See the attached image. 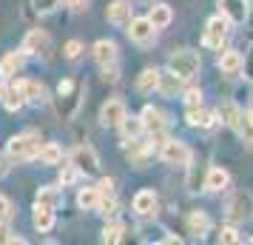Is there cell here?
<instances>
[{
  "mask_svg": "<svg viewBox=\"0 0 253 245\" xmlns=\"http://www.w3.org/2000/svg\"><path fill=\"white\" fill-rule=\"evenodd\" d=\"M63 54H66V60H77L83 54V43L80 40H69L66 49H63Z\"/></svg>",
  "mask_w": 253,
  "mask_h": 245,
  "instance_id": "cell-37",
  "label": "cell"
},
{
  "mask_svg": "<svg viewBox=\"0 0 253 245\" xmlns=\"http://www.w3.org/2000/svg\"><path fill=\"white\" fill-rule=\"evenodd\" d=\"M219 6L233 26H242L248 20V0H219Z\"/></svg>",
  "mask_w": 253,
  "mask_h": 245,
  "instance_id": "cell-13",
  "label": "cell"
},
{
  "mask_svg": "<svg viewBox=\"0 0 253 245\" xmlns=\"http://www.w3.org/2000/svg\"><path fill=\"white\" fill-rule=\"evenodd\" d=\"M37 202H48V205H60L63 202V191L57 186H46L37 191Z\"/></svg>",
  "mask_w": 253,
  "mask_h": 245,
  "instance_id": "cell-31",
  "label": "cell"
},
{
  "mask_svg": "<svg viewBox=\"0 0 253 245\" xmlns=\"http://www.w3.org/2000/svg\"><path fill=\"white\" fill-rule=\"evenodd\" d=\"M139 117H142V126L151 131V137H157V140H165V114H162L160 108H154V105H145Z\"/></svg>",
  "mask_w": 253,
  "mask_h": 245,
  "instance_id": "cell-9",
  "label": "cell"
},
{
  "mask_svg": "<svg viewBox=\"0 0 253 245\" xmlns=\"http://www.w3.org/2000/svg\"><path fill=\"white\" fill-rule=\"evenodd\" d=\"M236 131H239V137L245 140V146H248V148H253V117H251V111L239 117V126H236Z\"/></svg>",
  "mask_w": 253,
  "mask_h": 245,
  "instance_id": "cell-30",
  "label": "cell"
},
{
  "mask_svg": "<svg viewBox=\"0 0 253 245\" xmlns=\"http://www.w3.org/2000/svg\"><path fill=\"white\" fill-rule=\"evenodd\" d=\"M188 123H191L194 129H211L216 120H213V114H211L208 108H202V105H194V108H188Z\"/></svg>",
  "mask_w": 253,
  "mask_h": 245,
  "instance_id": "cell-20",
  "label": "cell"
},
{
  "mask_svg": "<svg viewBox=\"0 0 253 245\" xmlns=\"http://www.w3.org/2000/svg\"><path fill=\"white\" fill-rule=\"evenodd\" d=\"M242 71H245V77L253 83V46H251V51L245 54V63H242Z\"/></svg>",
  "mask_w": 253,
  "mask_h": 245,
  "instance_id": "cell-41",
  "label": "cell"
},
{
  "mask_svg": "<svg viewBox=\"0 0 253 245\" xmlns=\"http://www.w3.org/2000/svg\"><path fill=\"white\" fill-rule=\"evenodd\" d=\"M23 63H26V51L23 49H20V51H9L6 57L0 60V77H3V80L14 77L17 71L23 69Z\"/></svg>",
  "mask_w": 253,
  "mask_h": 245,
  "instance_id": "cell-14",
  "label": "cell"
},
{
  "mask_svg": "<svg viewBox=\"0 0 253 245\" xmlns=\"http://www.w3.org/2000/svg\"><path fill=\"white\" fill-rule=\"evenodd\" d=\"M37 157H40V163L43 165H57L60 160H63V148H60L57 143H43Z\"/></svg>",
  "mask_w": 253,
  "mask_h": 245,
  "instance_id": "cell-25",
  "label": "cell"
},
{
  "mask_svg": "<svg viewBox=\"0 0 253 245\" xmlns=\"http://www.w3.org/2000/svg\"><path fill=\"white\" fill-rule=\"evenodd\" d=\"M160 157H162L168 165H191V160H194V151H191L185 143H179V140H162Z\"/></svg>",
  "mask_w": 253,
  "mask_h": 245,
  "instance_id": "cell-5",
  "label": "cell"
},
{
  "mask_svg": "<svg viewBox=\"0 0 253 245\" xmlns=\"http://www.w3.org/2000/svg\"><path fill=\"white\" fill-rule=\"evenodd\" d=\"M103 77H105V80H111V83H117V80H120V69H117V66L103 69Z\"/></svg>",
  "mask_w": 253,
  "mask_h": 245,
  "instance_id": "cell-44",
  "label": "cell"
},
{
  "mask_svg": "<svg viewBox=\"0 0 253 245\" xmlns=\"http://www.w3.org/2000/svg\"><path fill=\"white\" fill-rule=\"evenodd\" d=\"M157 35V26L151 23V17H137V20H128V37L134 40V43H151Z\"/></svg>",
  "mask_w": 253,
  "mask_h": 245,
  "instance_id": "cell-8",
  "label": "cell"
},
{
  "mask_svg": "<svg viewBox=\"0 0 253 245\" xmlns=\"http://www.w3.org/2000/svg\"><path fill=\"white\" fill-rule=\"evenodd\" d=\"M6 92H9V89H6V86H3V83H0V100H3V97H6Z\"/></svg>",
  "mask_w": 253,
  "mask_h": 245,
  "instance_id": "cell-46",
  "label": "cell"
},
{
  "mask_svg": "<svg viewBox=\"0 0 253 245\" xmlns=\"http://www.w3.org/2000/svg\"><path fill=\"white\" fill-rule=\"evenodd\" d=\"M105 17H108V23H114V26H126L128 20H131V3H128V0H114V3L108 6Z\"/></svg>",
  "mask_w": 253,
  "mask_h": 245,
  "instance_id": "cell-16",
  "label": "cell"
},
{
  "mask_svg": "<svg viewBox=\"0 0 253 245\" xmlns=\"http://www.w3.org/2000/svg\"><path fill=\"white\" fill-rule=\"evenodd\" d=\"M0 243H23V240H20V237H12L9 222H0Z\"/></svg>",
  "mask_w": 253,
  "mask_h": 245,
  "instance_id": "cell-40",
  "label": "cell"
},
{
  "mask_svg": "<svg viewBox=\"0 0 253 245\" xmlns=\"http://www.w3.org/2000/svg\"><path fill=\"white\" fill-rule=\"evenodd\" d=\"M97 188H100V194H108V191H114V180H111V177H103V180L97 183Z\"/></svg>",
  "mask_w": 253,
  "mask_h": 245,
  "instance_id": "cell-42",
  "label": "cell"
},
{
  "mask_svg": "<svg viewBox=\"0 0 253 245\" xmlns=\"http://www.w3.org/2000/svg\"><path fill=\"white\" fill-rule=\"evenodd\" d=\"M66 6H69L71 12H83L88 6V0H66Z\"/></svg>",
  "mask_w": 253,
  "mask_h": 245,
  "instance_id": "cell-43",
  "label": "cell"
},
{
  "mask_svg": "<svg viewBox=\"0 0 253 245\" xmlns=\"http://www.w3.org/2000/svg\"><path fill=\"white\" fill-rule=\"evenodd\" d=\"M139 3H148V6H154V3H157V0H139Z\"/></svg>",
  "mask_w": 253,
  "mask_h": 245,
  "instance_id": "cell-47",
  "label": "cell"
},
{
  "mask_svg": "<svg viewBox=\"0 0 253 245\" xmlns=\"http://www.w3.org/2000/svg\"><path fill=\"white\" fill-rule=\"evenodd\" d=\"M32 6H35L37 14H48L60 6V0H32Z\"/></svg>",
  "mask_w": 253,
  "mask_h": 245,
  "instance_id": "cell-36",
  "label": "cell"
},
{
  "mask_svg": "<svg viewBox=\"0 0 253 245\" xmlns=\"http://www.w3.org/2000/svg\"><path fill=\"white\" fill-rule=\"evenodd\" d=\"M71 165H77V171L80 174H100V157L94 151L91 146H77L74 151H71Z\"/></svg>",
  "mask_w": 253,
  "mask_h": 245,
  "instance_id": "cell-6",
  "label": "cell"
},
{
  "mask_svg": "<svg viewBox=\"0 0 253 245\" xmlns=\"http://www.w3.org/2000/svg\"><path fill=\"white\" fill-rule=\"evenodd\" d=\"M228 26H230V20L225 17V14L211 17V20H208V32H205V37H202V43L211 46V49H222V40L228 37Z\"/></svg>",
  "mask_w": 253,
  "mask_h": 245,
  "instance_id": "cell-7",
  "label": "cell"
},
{
  "mask_svg": "<svg viewBox=\"0 0 253 245\" xmlns=\"http://www.w3.org/2000/svg\"><path fill=\"white\" fill-rule=\"evenodd\" d=\"M134 211H137L139 217H151V214H157V194L145 188V191H139L137 197H134Z\"/></svg>",
  "mask_w": 253,
  "mask_h": 245,
  "instance_id": "cell-17",
  "label": "cell"
},
{
  "mask_svg": "<svg viewBox=\"0 0 253 245\" xmlns=\"http://www.w3.org/2000/svg\"><path fill=\"white\" fill-rule=\"evenodd\" d=\"M219 243H225V245H236V243H242V237H239V231H236L233 225H225V228L219 231Z\"/></svg>",
  "mask_w": 253,
  "mask_h": 245,
  "instance_id": "cell-33",
  "label": "cell"
},
{
  "mask_svg": "<svg viewBox=\"0 0 253 245\" xmlns=\"http://www.w3.org/2000/svg\"><path fill=\"white\" fill-rule=\"evenodd\" d=\"M77 177H80L77 165H66V168H63V174H60V186H71Z\"/></svg>",
  "mask_w": 253,
  "mask_h": 245,
  "instance_id": "cell-38",
  "label": "cell"
},
{
  "mask_svg": "<svg viewBox=\"0 0 253 245\" xmlns=\"http://www.w3.org/2000/svg\"><path fill=\"white\" fill-rule=\"evenodd\" d=\"M251 117H253V111H251Z\"/></svg>",
  "mask_w": 253,
  "mask_h": 245,
  "instance_id": "cell-48",
  "label": "cell"
},
{
  "mask_svg": "<svg viewBox=\"0 0 253 245\" xmlns=\"http://www.w3.org/2000/svg\"><path fill=\"white\" fill-rule=\"evenodd\" d=\"M43 83H35V80H26V100H43Z\"/></svg>",
  "mask_w": 253,
  "mask_h": 245,
  "instance_id": "cell-34",
  "label": "cell"
},
{
  "mask_svg": "<svg viewBox=\"0 0 253 245\" xmlns=\"http://www.w3.org/2000/svg\"><path fill=\"white\" fill-rule=\"evenodd\" d=\"M94 60H97L100 69L117 66V43L114 40H97L94 43Z\"/></svg>",
  "mask_w": 253,
  "mask_h": 245,
  "instance_id": "cell-12",
  "label": "cell"
},
{
  "mask_svg": "<svg viewBox=\"0 0 253 245\" xmlns=\"http://www.w3.org/2000/svg\"><path fill=\"white\" fill-rule=\"evenodd\" d=\"M46 46H48V37L43 35L40 29L29 32V35H26V40H23V51H26V54H40Z\"/></svg>",
  "mask_w": 253,
  "mask_h": 245,
  "instance_id": "cell-21",
  "label": "cell"
},
{
  "mask_svg": "<svg viewBox=\"0 0 253 245\" xmlns=\"http://www.w3.org/2000/svg\"><path fill=\"white\" fill-rule=\"evenodd\" d=\"M12 220H14V205H12V199L0 194V222H12Z\"/></svg>",
  "mask_w": 253,
  "mask_h": 245,
  "instance_id": "cell-35",
  "label": "cell"
},
{
  "mask_svg": "<svg viewBox=\"0 0 253 245\" xmlns=\"http://www.w3.org/2000/svg\"><path fill=\"white\" fill-rule=\"evenodd\" d=\"M97 208H100V214H103V217L114 220V217H117V211H120V205H117V197H114V191H108V194H100V202H97Z\"/></svg>",
  "mask_w": 253,
  "mask_h": 245,
  "instance_id": "cell-27",
  "label": "cell"
},
{
  "mask_svg": "<svg viewBox=\"0 0 253 245\" xmlns=\"http://www.w3.org/2000/svg\"><path fill=\"white\" fill-rule=\"evenodd\" d=\"M242 63H245V57H242L239 51H222L219 54V69H222V74H239L242 71Z\"/></svg>",
  "mask_w": 253,
  "mask_h": 245,
  "instance_id": "cell-19",
  "label": "cell"
},
{
  "mask_svg": "<svg viewBox=\"0 0 253 245\" xmlns=\"http://www.w3.org/2000/svg\"><path fill=\"white\" fill-rule=\"evenodd\" d=\"M185 103H188V108L202 105V94H199V89H188V92H185Z\"/></svg>",
  "mask_w": 253,
  "mask_h": 245,
  "instance_id": "cell-39",
  "label": "cell"
},
{
  "mask_svg": "<svg viewBox=\"0 0 253 245\" xmlns=\"http://www.w3.org/2000/svg\"><path fill=\"white\" fill-rule=\"evenodd\" d=\"M157 86H160V69H145L139 74V80H137L139 92H154Z\"/></svg>",
  "mask_w": 253,
  "mask_h": 245,
  "instance_id": "cell-29",
  "label": "cell"
},
{
  "mask_svg": "<svg viewBox=\"0 0 253 245\" xmlns=\"http://www.w3.org/2000/svg\"><path fill=\"white\" fill-rule=\"evenodd\" d=\"M97 202H100V188L97 186L80 188V194H77V205H80L83 211H94L97 208Z\"/></svg>",
  "mask_w": 253,
  "mask_h": 245,
  "instance_id": "cell-23",
  "label": "cell"
},
{
  "mask_svg": "<svg viewBox=\"0 0 253 245\" xmlns=\"http://www.w3.org/2000/svg\"><path fill=\"white\" fill-rule=\"evenodd\" d=\"M219 117H222V123H225L228 129H236V126H239L242 111L233 103H222V105H219Z\"/></svg>",
  "mask_w": 253,
  "mask_h": 245,
  "instance_id": "cell-28",
  "label": "cell"
},
{
  "mask_svg": "<svg viewBox=\"0 0 253 245\" xmlns=\"http://www.w3.org/2000/svg\"><path fill=\"white\" fill-rule=\"evenodd\" d=\"M123 234H126V228H123V222H108L103 228V243H120L123 240Z\"/></svg>",
  "mask_w": 253,
  "mask_h": 245,
  "instance_id": "cell-32",
  "label": "cell"
},
{
  "mask_svg": "<svg viewBox=\"0 0 253 245\" xmlns=\"http://www.w3.org/2000/svg\"><path fill=\"white\" fill-rule=\"evenodd\" d=\"M182 83H185L182 77L168 66V69H160V86H157V92H162V94L171 97V94H176L179 89H182Z\"/></svg>",
  "mask_w": 253,
  "mask_h": 245,
  "instance_id": "cell-15",
  "label": "cell"
},
{
  "mask_svg": "<svg viewBox=\"0 0 253 245\" xmlns=\"http://www.w3.org/2000/svg\"><path fill=\"white\" fill-rule=\"evenodd\" d=\"M6 174H9V163H6V157H0V180Z\"/></svg>",
  "mask_w": 253,
  "mask_h": 245,
  "instance_id": "cell-45",
  "label": "cell"
},
{
  "mask_svg": "<svg viewBox=\"0 0 253 245\" xmlns=\"http://www.w3.org/2000/svg\"><path fill=\"white\" fill-rule=\"evenodd\" d=\"M225 214H228L230 222H248L253 217V197L248 194V191L230 194L228 205H225Z\"/></svg>",
  "mask_w": 253,
  "mask_h": 245,
  "instance_id": "cell-4",
  "label": "cell"
},
{
  "mask_svg": "<svg viewBox=\"0 0 253 245\" xmlns=\"http://www.w3.org/2000/svg\"><path fill=\"white\" fill-rule=\"evenodd\" d=\"M6 154L12 160H32L40 154V134L35 131H26V134H17L6 143Z\"/></svg>",
  "mask_w": 253,
  "mask_h": 245,
  "instance_id": "cell-2",
  "label": "cell"
},
{
  "mask_svg": "<svg viewBox=\"0 0 253 245\" xmlns=\"http://www.w3.org/2000/svg\"><path fill=\"white\" fill-rule=\"evenodd\" d=\"M32 222H35V228L40 234H46L54 228V205H48V202H35V208H32Z\"/></svg>",
  "mask_w": 253,
  "mask_h": 245,
  "instance_id": "cell-11",
  "label": "cell"
},
{
  "mask_svg": "<svg viewBox=\"0 0 253 245\" xmlns=\"http://www.w3.org/2000/svg\"><path fill=\"white\" fill-rule=\"evenodd\" d=\"M208 228H211V220H208L205 211H191V214H188V231H191V234L202 237Z\"/></svg>",
  "mask_w": 253,
  "mask_h": 245,
  "instance_id": "cell-26",
  "label": "cell"
},
{
  "mask_svg": "<svg viewBox=\"0 0 253 245\" xmlns=\"http://www.w3.org/2000/svg\"><path fill=\"white\" fill-rule=\"evenodd\" d=\"M83 103V86H77L74 80H63L57 86V97H54V108L63 120H71L77 114V108Z\"/></svg>",
  "mask_w": 253,
  "mask_h": 245,
  "instance_id": "cell-1",
  "label": "cell"
},
{
  "mask_svg": "<svg viewBox=\"0 0 253 245\" xmlns=\"http://www.w3.org/2000/svg\"><path fill=\"white\" fill-rule=\"evenodd\" d=\"M168 66H171L182 80H194L196 74H199V66H202V60H199V54L196 51H188V49H182V51H173L171 60H168Z\"/></svg>",
  "mask_w": 253,
  "mask_h": 245,
  "instance_id": "cell-3",
  "label": "cell"
},
{
  "mask_svg": "<svg viewBox=\"0 0 253 245\" xmlns=\"http://www.w3.org/2000/svg\"><path fill=\"white\" fill-rule=\"evenodd\" d=\"M123 117H126V103L123 100H108L100 108V123H103L105 129H120Z\"/></svg>",
  "mask_w": 253,
  "mask_h": 245,
  "instance_id": "cell-10",
  "label": "cell"
},
{
  "mask_svg": "<svg viewBox=\"0 0 253 245\" xmlns=\"http://www.w3.org/2000/svg\"><path fill=\"white\" fill-rule=\"evenodd\" d=\"M120 131H123V137L126 140H131V137H139L142 131H145V126H142V117H123V123H120Z\"/></svg>",
  "mask_w": 253,
  "mask_h": 245,
  "instance_id": "cell-24",
  "label": "cell"
},
{
  "mask_svg": "<svg viewBox=\"0 0 253 245\" xmlns=\"http://www.w3.org/2000/svg\"><path fill=\"white\" fill-rule=\"evenodd\" d=\"M148 17H151V23L157 26V29H165V26L173 20V12H171V6H165V3H154Z\"/></svg>",
  "mask_w": 253,
  "mask_h": 245,
  "instance_id": "cell-22",
  "label": "cell"
},
{
  "mask_svg": "<svg viewBox=\"0 0 253 245\" xmlns=\"http://www.w3.org/2000/svg\"><path fill=\"white\" fill-rule=\"evenodd\" d=\"M230 183V174L222 168V165H213L205 177V191H225Z\"/></svg>",
  "mask_w": 253,
  "mask_h": 245,
  "instance_id": "cell-18",
  "label": "cell"
}]
</instances>
